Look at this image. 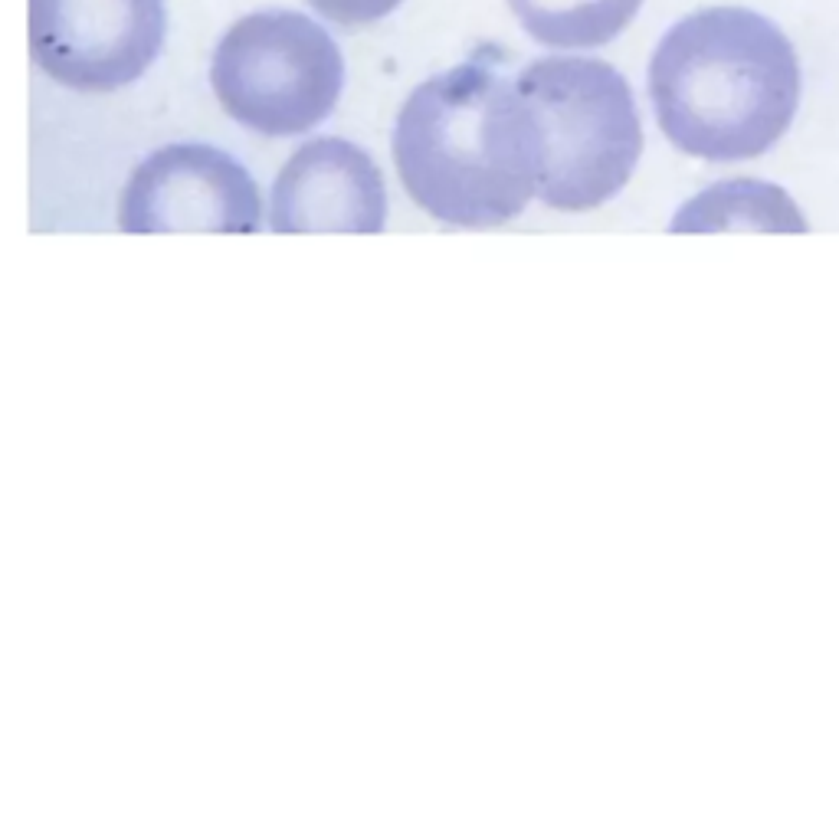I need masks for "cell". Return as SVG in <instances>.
Wrapping results in <instances>:
<instances>
[{
    "instance_id": "2",
    "label": "cell",
    "mask_w": 839,
    "mask_h": 839,
    "mask_svg": "<svg viewBox=\"0 0 839 839\" xmlns=\"http://www.w3.org/2000/svg\"><path fill=\"white\" fill-rule=\"evenodd\" d=\"M649 99L679 151L705 161L761 158L800 105L794 43L748 7H705L663 33Z\"/></svg>"
},
{
    "instance_id": "9",
    "label": "cell",
    "mask_w": 839,
    "mask_h": 839,
    "mask_svg": "<svg viewBox=\"0 0 839 839\" xmlns=\"http://www.w3.org/2000/svg\"><path fill=\"white\" fill-rule=\"evenodd\" d=\"M643 0H508L518 27L551 50H597L620 37Z\"/></svg>"
},
{
    "instance_id": "7",
    "label": "cell",
    "mask_w": 839,
    "mask_h": 839,
    "mask_svg": "<svg viewBox=\"0 0 839 839\" xmlns=\"http://www.w3.org/2000/svg\"><path fill=\"white\" fill-rule=\"evenodd\" d=\"M266 223L273 233H381L387 223L384 174L354 141L312 138L279 168Z\"/></svg>"
},
{
    "instance_id": "5",
    "label": "cell",
    "mask_w": 839,
    "mask_h": 839,
    "mask_svg": "<svg viewBox=\"0 0 839 839\" xmlns=\"http://www.w3.org/2000/svg\"><path fill=\"white\" fill-rule=\"evenodd\" d=\"M164 0H27V43L43 76L73 92H115L155 66Z\"/></svg>"
},
{
    "instance_id": "1",
    "label": "cell",
    "mask_w": 839,
    "mask_h": 839,
    "mask_svg": "<svg viewBox=\"0 0 839 839\" xmlns=\"http://www.w3.org/2000/svg\"><path fill=\"white\" fill-rule=\"evenodd\" d=\"M404 191L453 227H499L538 197L541 132L515 79L453 66L410 92L394 125Z\"/></svg>"
},
{
    "instance_id": "3",
    "label": "cell",
    "mask_w": 839,
    "mask_h": 839,
    "mask_svg": "<svg viewBox=\"0 0 839 839\" xmlns=\"http://www.w3.org/2000/svg\"><path fill=\"white\" fill-rule=\"evenodd\" d=\"M515 82L541 132V204L584 214L617 197L643 155L630 82L594 56L535 59Z\"/></svg>"
},
{
    "instance_id": "6",
    "label": "cell",
    "mask_w": 839,
    "mask_h": 839,
    "mask_svg": "<svg viewBox=\"0 0 839 839\" xmlns=\"http://www.w3.org/2000/svg\"><path fill=\"white\" fill-rule=\"evenodd\" d=\"M256 177L207 141H177L135 164L118 194V230L148 233H256L263 230Z\"/></svg>"
},
{
    "instance_id": "10",
    "label": "cell",
    "mask_w": 839,
    "mask_h": 839,
    "mask_svg": "<svg viewBox=\"0 0 839 839\" xmlns=\"http://www.w3.org/2000/svg\"><path fill=\"white\" fill-rule=\"evenodd\" d=\"M322 20L341 30H361L371 23L391 17L404 0H305Z\"/></svg>"
},
{
    "instance_id": "8",
    "label": "cell",
    "mask_w": 839,
    "mask_h": 839,
    "mask_svg": "<svg viewBox=\"0 0 839 839\" xmlns=\"http://www.w3.org/2000/svg\"><path fill=\"white\" fill-rule=\"evenodd\" d=\"M676 233H718V230H807L800 207L787 191L767 181H718L679 207L669 223Z\"/></svg>"
},
{
    "instance_id": "4",
    "label": "cell",
    "mask_w": 839,
    "mask_h": 839,
    "mask_svg": "<svg viewBox=\"0 0 839 839\" xmlns=\"http://www.w3.org/2000/svg\"><path fill=\"white\" fill-rule=\"evenodd\" d=\"M210 89L246 132L295 138L335 112L345 89V56L332 33L299 10H253L217 40Z\"/></svg>"
}]
</instances>
